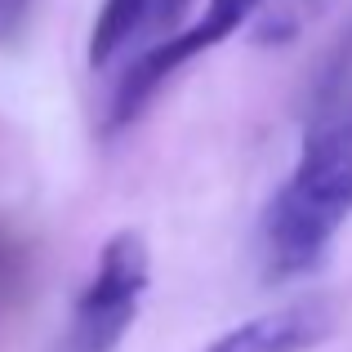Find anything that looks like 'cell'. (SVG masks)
Listing matches in <instances>:
<instances>
[{
	"instance_id": "2",
	"label": "cell",
	"mask_w": 352,
	"mask_h": 352,
	"mask_svg": "<svg viewBox=\"0 0 352 352\" xmlns=\"http://www.w3.org/2000/svg\"><path fill=\"white\" fill-rule=\"evenodd\" d=\"M152 285V254L143 232L125 228L98 250L94 276L76 294L72 326L63 335L58 352H116V344L138 321V308Z\"/></svg>"
},
{
	"instance_id": "6",
	"label": "cell",
	"mask_w": 352,
	"mask_h": 352,
	"mask_svg": "<svg viewBox=\"0 0 352 352\" xmlns=\"http://www.w3.org/2000/svg\"><path fill=\"white\" fill-rule=\"evenodd\" d=\"M27 5H32V0H0V41H5V36H18V27H23V18H27Z\"/></svg>"
},
{
	"instance_id": "3",
	"label": "cell",
	"mask_w": 352,
	"mask_h": 352,
	"mask_svg": "<svg viewBox=\"0 0 352 352\" xmlns=\"http://www.w3.org/2000/svg\"><path fill=\"white\" fill-rule=\"evenodd\" d=\"M258 9H263V0H210V9L192 27L161 36V41L138 54L134 67L120 76V85L112 94V112H107V125L120 129V125H129V120H138L143 107L156 98V89H161L174 72H183L192 58H201L206 50H214L228 36H236Z\"/></svg>"
},
{
	"instance_id": "7",
	"label": "cell",
	"mask_w": 352,
	"mask_h": 352,
	"mask_svg": "<svg viewBox=\"0 0 352 352\" xmlns=\"http://www.w3.org/2000/svg\"><path fill=\"white\" fill-rule=\"evenodd\" d=\"M192 0H152V9H147V18H152L156 27H174L183 14H188Z\"/></svg>"
},
{
	"instance_id": "5",
	"label": "cell",
	"mask_w": 352,
	"mask_h": 352,
	"mask_svg": "<svg viewBox=\"0 0 352 352\" xmlns=\"http://www.w3.org/2000/svg\"><path fill=\"white\" fill-rule=\"evenodd\" d=\"M147 9H152V0H103L98 23L89 32V67H107L134 41V32L147 23Z\"/></svg>"
},
{
	"instance_id": "4",
	"label": "cell",
	"mask_w": 352,
	"mask_h": 352,
	"mask_svg": "<svg viewBox=\"0 0 352 352\" xmlns=\"http://www.w3.org/2000/svg\"><path fill=\"white\" fill-rule=\"evenodd\" d=\"M335 330V308L326 299H299L254 321H241L236 330L219 335L206 352H308L326 344Z\"/></svg>"
},
{
	"instance_id": "1",
	"label": "cell",
	"mask_w": 352,
	"mask_h": 352,
	"mask_svg": "<svg viewBox=\"0 0 352 352\" xmlns=\"http://www.w3.org/2000/svg\"><path fill=\"white\" fill-rule=\"evenodd\" d=\"M352 219V23L321 63L303 116L290 179L263 214V267L276 281L303 276L326 258Z\"/></svg>"
}]
</instances>
